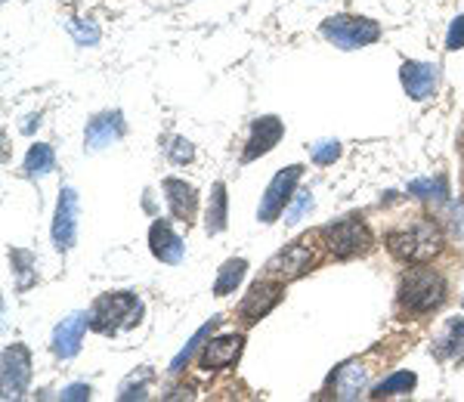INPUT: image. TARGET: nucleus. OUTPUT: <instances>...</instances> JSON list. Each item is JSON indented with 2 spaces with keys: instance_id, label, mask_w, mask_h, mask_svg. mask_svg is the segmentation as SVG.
I'll return each mask as SVG.
<instances>
[{
  "instance_id": "nucleus-1",
  "label": "nucleus",
  "mask_w": 464,
  "mask_h": 402,
  "mask_svg": "<svg viewBox=\"0 0 464 402\" xmlns=\"http://www.w3.org/2000/svg\"><path fill=\"white\" fill-rule=\"evenodd\" d=\"M384 244L400 263L415 266V263H430L443 251L446 242L437 223L430 217H418L411 223H402V226H393L384 235Z\"/></svg>"
},
{
  "instance_id": "nucleus-2",
  "label": "nucleus",
  "mask_w": 464,
  "mask_h": 402,
  "mask_svg": "<svg viewBox=\"0 0 464 402\" xmlns=\"http://www.w3.org/2000/svg\"><path fill=\"white\" fill-rule=\"evenodd\" d=\"M449 282L440 270L428 263H415L400 279V310L409 316H430L446 303Z\"/></svg>"
},
{
  "instance_id": "nucleus-3",
  "label": "nucleus",
  "mask_w": 464,
  "mask_h": 402,
  "mask_svg": "<svg viewBox=\"0 0 464 402\" xmlns=\"http://www.w3.org/2000/svg\"><path fill=\"white\" fill-rule=\"evenodd\" d=\"M325 242H322V233H306L297 242H291L285 251H279L273 260L266 263L264 275L266 279H279V282H295L306 275L310 270H316L319 260L325 257Z\"/></svg>"
},
{
  "instance_id": "nucleus-4",
  "label": "nucleus",
  "mask_w": 464,
  "mask_h": 402,
  "mask_svg": "<svg viewBox=\"0 0 464 402\" xmlns=\"http://www.w3.org/2000/svg\"><path fill=\"white\" fill-rule=\"evenodd\" d=\"M143 316V303L130 292H109L90 310V329L100 334H118L121 329H133Z\"/></svg>"
},
{
  "instance_id": "nucleus-5",
  "label": "nucleus",
  "mask_w": 464,
  "mask_h": 402,
  "mask_svg": "<svg viewBox=\"0 0 464 402\" xmlns=\"http://www.w3.org/2000/svg\"><path fill=\"white\" fill-rule=\"evenodd\" d=\"M319 233H322V242H325V251L334 260L369 254V251L375 248V238H372L362 217H343L338 223H332V226H322Z\"/></svg>"
},
{
  "instance_id": "nucleus-6",
  "label": "nucleus",
  "mask_w": 464,
  "mask_h": 402,
  "mask_svg": "<svg viewBox=\"0 0 464 402\" xmlns=\"http://www.w3.org/2000/svg\"><path fill=\"white\" fill-rule=\"evenodd\" d=\"M322 34L341 50H359L378 41L381 25L365 16H332L322 22Z\"/></svg>"
},
{
  "instance_id": "nucleus-7",
  "label": "nucleus",
  "mask_w": 464,
  "mask_h": 402,
  "mask_svg": "<svg viewBox=\"0 0 464 402\" xmlns=\"http://www.w3.org/2000/svg\"><path fill=\"white\" fill-rule=\"evenodd\" d=\"M381 356H384V347L365 353L362 359H353V362H347V366H341L338 378H334V399H356L359 393L372 384V378H375Z\"/></svg>"
},
{
  "instance_id": "nucleus-8",
  "label": "nucleus",
  "mask_w": 464,
  "mask_h": 402,
  "mask_svg": "<svg viewBox=\"0 0 464 402\" xmlns=\"http://www.w3.org/2000/svg\"><path fill=\"white\" fill-rule=\"evenodd\" d=\"M301 174H304L301 165H291V168L279 170V174L273 177V183L266 186L264 201H260V211H257L260 223H273V220H279V214H285V207H288L291 196H295V186H297V180H301Z\"/></svg>"
},
{
  "instance_id": "nucleus-9",
  "label": "nucleus",
  "mask_w": 464,
  "mask_h": 402,
  "mask_svg": "<svg viewBox=\"0 0 464 402\" xmlns=\"http://www.w3.org/2000/svg\"><path fill=\"white\" fill-rule=\"evenodd\" d=\"M282 294H285V282H279V279H266V275H264V279L254 282L251 292L245 294L242 307H238V319H242L245 325L260 322V319H264L266 312L282 301Z\"/></svg>"
},
{
  "instance_id": "nucleus-10",
  "label": "nucleus",
  "mask_w": 464,
  "mask_h": 402,
  "mask_svg": "<svg viewBox=\"0 0 464 402\" xmlns=\"http://www.w3.org/2000/svg\"><path fill=\"white\" fill-rule=\"evenodd\" d=\"M32 378V356L22 344L4 349V399H19Z\"/></svg>"
},
{
  "instance_id": "nucleus-11",
  "label": "nucleus",
  "mask_w": 464,
  "mask_h": 402,
  "mask_svg": "<svg viewBox=\"0 0 464 402\" xmlns=\"http://www.w3.org/2000/svg\"><path fill=\"white\" fill-rule=\"evenodd\" d=\"M78 238V192L65 186L59 192L56 205V220H53V244L59 251H69Z\"/></svg>"
},
{
  "instance_id": "nucleus-12",
  "label": "nucleus",
  "mask_w": 464,
  "mask_h": 402,
  "mask_svg": "<svg viewBox=\"0 0 464 402\" xmlns=\"http://www.w3.org/2000/svg\"><path fill=\"white\" fill-rule=\"evenodd\" d=\"M400 81H402V87H406V93L411 96V100L424 102L437 93L440 69L430 62H415V59H409V62H402V69H400Z\"/></svg>"
},
{
  "instance_id": "nucleus-13",
  "label": "nucleus",
  "mask_w": 464,
  "mask_h": 402,
  "mask_svg": "<svg viewBox=\"0 0 464 402\" xmlns=\"http://www.w3.org/2000/svg\"><path fill=\"white\" fill-rule=\"evenodd\" d=\"M245 338L242 334H223V338H211L205 347H201L198 366L205 371H217V368H229L232 362L242 356Z\"/></svg>"
},
{
  "instance_id": "nucleus-14",
  "label": "nucleus",
  "mask_w": 464,
  "mask_h": 402,
  "mask_svg": "<svg viewBox=\"0 0 464 402\" xmlns=\"http://www.w3.org/2000/svg\"><path fill=\"white\" fill-rule=\"evenodd\" d=\"M282 133H285V128H282V121L276 115L257 118V121L251 124V137H248V146H245V152H242V161H254V158H260V155H266L269 148L282 139Z\"/></svg>"
},
{
  "instance_id": "nucleus-15",
  "label": "nucleus",
  "mask_w": 464,
  "mask_h": 402,
  "mask_svg": "<svg viewBox=\"0 0 464 402\" xmlns=\"http://www.w3.org/2000/svg\"><path fill=\"white\" fill-rule=\"evenodd\" d=\"M87 325H90V312H74V316L63 319V322H59V329H56V334H53L56 356H63V359H72V356L81 349V340H84Z\"/></svg>"
},
{
  "instance_id": "nucleus-16",
  "label": "nucleus",
  "mask_w": 464,
  "mask_h": 402,
  "mask_svg": "<svg viewBox=\"0 0 464 402\" xmlns=\"http://www.w3.org/2000/svg\"><path fill=\"white\" fill-rule=\"evenodd\" d=\"M149 248L152 254L161 260V263H179L183 260V238H179L174 229H170L168 220H155L152 229H149Z\"/></svg>"
},
{
  "instance_id": "nucleus-17",
  "label": "nucleus",
  "mask_w": 464,
  "mask_h": 402,
  "mask_svg": "<svg viewBox=\"0 0 464 402\" xmlns=\"http://www.w3.org/2000/svg\"><path fill=\"white\" fill-rule=\"evenodd\" d=\"M164 192H168V205H170V214L183 223H192L196 220V207H198V192L196 186H189L186 180H177V177H168L161 183Z\"/></svg>"
},
{
  "instance_id": "nucleus-18",
  "label": "nucleus",
  "mask_w": 464,
  "mask_h": 402,
  "mask_svg": "<svg viewBox=\"0 0 464 402\" xmlns=\"http://www.w3.org/2000/svg\"><path fill=\"white\" fill-rule=\"evenodd\" d=\"M124 137V115L121 111H106V115L93 118V121L87 124V148H106L111 146L115 139Z\"/></svg>"
},
{
  "instance_id": "nucleus-19",
  "label": "nucleus",
  "mask_w": 464,
  "mask_h": 402,
  "mask_svg": "<svg viewBox=\"0 0 464 402\" xmlns=\"http://www.w3.org/2000/svg\"><path fill=\"white\" fill-rule=\"evenodd\" d=\"M245 273H248V260H242V257L227 260V263L220 266V275H217V282H214V294H217V297L232 294L238 285H242Z\"/></svg>"
},
{
  "instance_id": "nucleus-20",
  "label": "nucleus",
  "mask_w": 464,
  "mask_h": 402,
  "mask_svg": "<svg viewBox=\"0 0 464 402\" xmlns=\"http://www.w3.org/2000/svg\"><path fill=\"white\" fill-rule=\"evenodd\" d=\"M437 353L443 356V359L464 362V319H452V322L446 325Z\"/></svg>"
},
{
  "instance_id": "nucleus-21",
  "label": "nucleus",
  "mask_w": 464,
  "mask_h": 402,
  "mask_svg": "<svg viewBox=\"0 0 464 402\" xmlns=\"http://www.w3.org/2000/svg\"><path fill=\"white\" fill-rule=\"evenodd\" d=\"M418 384V378L411 375V371H396L391 375L387 381H381L375 390H372V397L375 399H391V397H402V393H411Z\"/></svg>"
},
{
  "instance_id": "nucleus-22",
  "label": "nucleus",
  "mask_w": 464,
  "mask_h": 402,
  "mask_svg": "<svg viewBox=\"0 0 464 402\" xmlns=\"http://www.w3.org/2000/svg\"><path fill=\"white\" fill-rule=\"evenodd\" d=\"M53 168H56V155L47 143H37V146L28 148V155H25V174L28 177L50 174Z\"/></svg>"
},
{
  "instance_id": "nucleus-23",
  "label": "nucleus",
  "mask_w": 464,
  "mask_h": 402,
  "mask_svg": "<svg viewBox=\"0 0 464 402\" xmlns=\"http://www.w3.org/2000/svg\"><path fill=\"white\" fill-rule=\"evenodd\" d=\"M227 229V186L217 183L214 196H211V207H208V233L217 235Z\"/></svg>"
},
{
  "instance_id": "nucleus-24",
  "label": "nucleus",
  "mask_w": 464,
  "mask_h": 402,
  "mask_svg": "<svg viewBox=\"0 0 464 402\" xmlns=\"http://www.w3.org/2000/svg\"><path fill=\"white\" fill-rule=\"evenodd\" d=\"M217 322H220V319H211V322H208V325H205V329H201V331L196 334V338H192V340H189V344H186V347H183V353H179V356H177V359H174V362H170V371H183V366H186V362H189V359H192V353H196V349L201 347V340H205V338H208V334H211V331L217 329Z\"/></svg>"
},
{
  "instance_id": "nucleus-25",
  "label": "nucleus",
  "mask_w": 464,
  "mask_h": 402,
  "mask_svg": "<svg viewBox=\"0 0 464 402\" xmlns=\"http://www.w3.org/2000/svg\"><path fill=\"white\" fill-rule=\"evenodd\" d=\"M411 196H424V198H443L446 196V183L443 180H415L409 186Z\"/></svg>"
},
{
  "instance_id": "nucleus-26",
  "label": "nucleus",
  "mask_w": 464,
  "mask_h": 402,
  "mask_svg": "<svg viewBox=\"0 0 464 402\" xmlns=\"http://www.w3.org/2000/svg\"><path fill=\"white\" fill-rule=\"evenodd\" d=\"M341 158V143H322L319 148H313V161L316 165H332Z\"/></svg>"
},
{
  "instance_id": "nucleus-27",
  "label": "nucleus",
  "mask_w": 464,
  "mask_h": 402,
  "mask_svg": "<svg viewBox=\"0 0 464 402\" xmlns=\"http://www.w3.org/2000/svg\"><path fill=\"white\" fill-rule=\"evenodd\" d=\"M461 47H464V16L455 19L446 34V50H461Z\"/></svg>"
},
{
  "instance_id": "nucleus-28",
  "label": "nucleus",
  "mask_w": 464,
  "mask_h": 402,
  "mask_svg": "<svg viewBox=\"0 0 464 402\" xmlns=\"http://www.w3.org/2000/svg\"><path fill=\"white\" fill-rule=\"evenodd\" d=\"M306 207H313V198H310V192H297V201L285 211V220L288 223H295V220H301V214L306 211Z\"/></svg>"
},
{
  "instance_id": "nucleus-29",
  "label": "nucleus",
  "mask_w": 464,
  "mask_h": 402,
  "mask_svg": "<svg viewBox=\"0 0 464 402\" xmlns=\"http://www.w3.org/2000/svg\"><path fill=\"white\" fill-rule=\"evenodd\" d=\"M192 143H186V139H174V146H170V158L177 161V165H186V161H192Z\"/></svg>"
},
{
  "instance_id": "nucleus-30",
  "label": "nucleus",
  "mask_w": 464,
  "mask_h": 402,
  "mask_svg": "<svg viewBox=\"0 0 464 402\" xmlns=\"http://www.w3.org/2000/svg\"><path fill=\"white\" fill-rule=\"evenodd\" d=\"M87 397H90V387H84V384H74L63 393V399H87Z\"/></svg>"
},
{
  "instance_id": "nucleus-31",
  "label": "nucleus",
  "mask_w": 464,
  "mask_h": 402,
  "mask_svg": "<svg viewBox=\"0 0 464 402\" xmlns=\"http://www.w3.org/2000/svg\"><path fill=\"white\" fill-rule=\"evenodd\" d=\"M459 146H461V155H464V133H461V139H459Z\"/></svg>"
}]
</instances>
